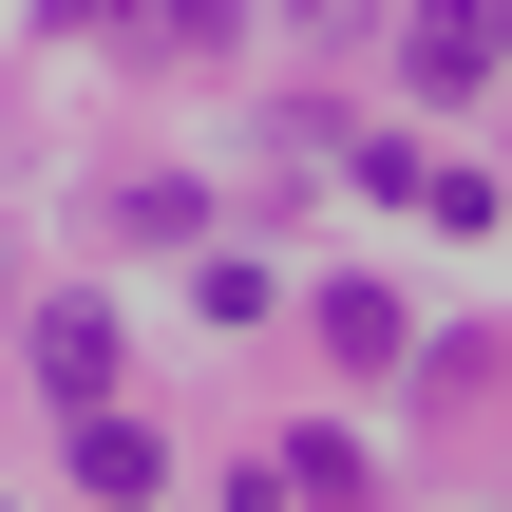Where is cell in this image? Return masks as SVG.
Listing matches in <instances>:
<instances>
[{
    "label": "cell",
    "instance_id": "obj_7",
    "mask_svg": "<svg viewBox=\"0 0 512 512\" xmlns=\"http://www.w3.org/2000/svg\"><path fill=\"white\" fill-rule=\"evenodd\" d=\"M114 209H133V247H190V228H209V190H190V171H133Z\"/></svg>",
    "mask_w": 512,
    "mask_h": 512
},
{
    "label": "cell",
    "instance_id": "obj_6",
    "mask_svg": "<svg viewBox=\"0 0 512 512\" xmlns=\"http://www.w3.org/2000/svg\"><path fill=\"white\" fill-rule=\"evenodd\" d=\"M114 19H152V57H228L247 38V0H114Z\"/></svg>",
    "mask_w": 512,
    "mask_h": 512
},
{
    "label": "cell",
    "instance_id": "obj_5",
    "mask_svg": "<svg viewBox=\"0 0 512 512\" xmlns=\"http://www.w3.org/2000/svg\"><path fill=\"white\" fill-rule=\"evenodd\" d=\"M247 494H361V437H266V475Z\"/></svg>",
    "mask_w": 512,
    "mask_h": 512
},
{
    "label": "cell",
    "instance_id": "obj_2",
    "mask_svg": "<svg viewBox=\"0 0 512 512\" xmlns=\"http://www.w3.org/2000/svg\"><path fill=\"white\" fill-rule=\"evenodd\" d=\"M323 361H342V380H399V361H418V323H399L380 285H323Z\"/></svg>",
    "mask_w": 512,
    "mask_h": 512
},
{
    "label": "cell",
    "instance_id": "obj_3",
    "mask_svg": "<svg viewBox=\"0 0 512 512\" xmlns=\"http://www.w3.org/2000/svg\"><path fill=\"white\" fill-rule=\"evenodd\" d=\"M76 494H171V456H152V418H114V399H76Z\"/></svg>",
    "mask_w": 512,
    "mask_h": 512
},
{
    "label": "cell",
    "instance_id": "obj_8",
    "mask_svg": "<svg viewBox=\"0 0 512 512\" xmlns=\"http://www.w3.org/2000/svg\"><path fill=\"white\" fill-rule=\"evenodd\" d=\"M494 76H512V19H494Z\"/></svg>",
    "mask_w": 512,
    "mask_h": 512
},
{
    "label": "cell",
    "instance_id": "obj_1",
    "mask_svg": "<svg viewBox=\"0 0 512 512\" xmlns=\"http://www.w3.org/2000/svg\"><path fill=\"white\" fill-rule=\"evenodd\" d=\"M399 76L418 95H494V0H418L399 19Z\"/></svg>",
    "mask_w": 512,
    "mask_h": 512
},
{
    "label": "cell",
    "instance_id": "obj_4",
    "mask_svg": "<svg viewBox=\"0 0 512 512\" xmlns=\"http://www.w3.org/2000/svg\"><path fill=\"white\" fill-rule=\"evenodd\" d=\"M38 380H57V418L114 399V304H57V323H38Z\"/></svg>",
    "mask_w": 512,
    "mask_h": 512
}]
</instances>
